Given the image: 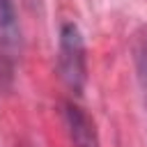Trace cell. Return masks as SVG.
I'll return each mask as SVG.
<instances>
[{
  "mask_svg": "<svg viewBox=\"0 0 147 147\" xmlns=\"http://www.w3.org/2000/svg\"><path fill=\"white\" fill-rule=\"evenodd\" d=\"M57 74L69 92L83 94V90L87 85V48H85V39H83L80 28L71 21L60 25Z\"/></svg>",
  "mask_w": 147,
  "mask_h": 147,
  "instance_id": "cell-1",
  "label": "cell"
},
{
  "mask_svg": "<svg viewBox=\"0 0 147 147\" xmlns=\"http://www.w3.org/2000/svg\"><path fill=\"white\" fill-rule=\"evenodd\" d=\"M62 117H64V126L74 147H101L94 119L83 108H78L76 103H64Z\"/></svg>",
  "mask_w": 147,
  "mask_h": 147,
  "instance_id": "cell-2",
  "label": "cell"
},
{
  "mask_svg": "<svg viewBox=\"0 0 147 147\" xmlns=\"http://www.w3.org/2000/svg\"><path fill=\"white\" fill-rule=\"evenodd\" d=\"M21 44V28L14 9V0H0V48L14 53Z\"/></svg>",
  "mask_w": 147,
  "mask_h": 147,
  "instance_id": "cell-3",
  "label": "cell"
},
{
  "mask_svg": "<svg viewBox=\"0 0 147 147\" xmlns=\"http://www.w3.org/2000/svg\"><path fill=\"white\" fill-rule=\"evenodd\" d=\"M136 64H138L140 78L145 83V90H147V30H142V34H138V41H136Z\"/></svg>",
  "mask_w": 147,
  "mask_h": 147,
  "instance_id": "cell-4",
  "label": "cell"
}]
</instances>
